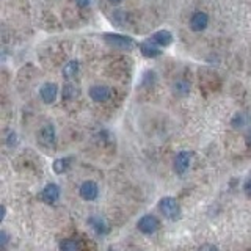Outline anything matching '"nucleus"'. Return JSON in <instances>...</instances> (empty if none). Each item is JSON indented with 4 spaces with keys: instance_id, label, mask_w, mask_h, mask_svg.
<instances>
[{
    "instance_id": "1",
    "label": "nucleus",
    "mask_w": 251,
    "mask_h": 251,
    "mask_svg": "<svg viewBox=\"0 0 251 251\" xmlns=\"http://www.w3.org/2000/svg\"><path fill=\"white\" fill-rule=\"evenodd\" d=\"M159 209L162 214L170 218V220H177L180 217V207H179V202L171 198V196H167V198H162L159 202Z\"/></svg>"
},
{
    "instance_id": "2",
    "label": "nucleus",
    "mask_w": 251,
    "mask_h": 251,
    "mask_svg": "<svg viewBox=\"0 0 251 251\" xmlns=\"http://www.w3.org/2000/svg\"><path fill=\"white\" fill-rule=\"evenodd\" d=\"M104 39L110 46H113L116 49H121V50H130L133 47V39L130 36H124L118 33H105Z\"/></svg>"
},
{
    "instance_id": "3",
    "label": "nucleus",
    "mask_w": 251,
    "mask_h": 251,
    "mask_svg": "<svg viewBox=\"0 0 251 251\" xmlns=\"http://www.w3.org/2000/svg\"><path fill=\"white\" fill-rule=\"evenodd\" d=\"M137 226L143 234H152L159 229V220H157L154 215H145L138 220Z\"/></svg>"
},
{
    "instance_id": "4",
    "label": "nucleus",
    "mask_w": 251,
    "mask_h": 251,
    "mask_svg": "<svg viewBox=\"0 0 251 251\" xmlns=\"http://www.w3.org/2000/svg\"><path fill=\"white\" fill-rule=\"evenodd\" d=\"M38 141H39V145H43L46 148H52L55 145V129L52 124H47L39 130Z\"/></svg>"
},
{
    "instance_id": "5",
    "label": "nucleus",
    "mask_w": 251,
    "mask_h": 251,
    "mask_svg": "<svg viewBox=\"0 0 251 251\" xmlns=\"http://www.w3.org/2000/svg\"><path fill=\"white\" fill-rule=\"evenodd\" d=\"M57 94H58V86L50 82L44 83L41 86V90H39V96H41V99L46 104H52V102L57 99Z\"/></svg>"
},
{
    "instance_id": "6",
    "label": "nucleus",
    "mask_w": 251,
    "mask_h": 251,
    "mask_svg": "<svg viewBox=\"0 0 251 251\" xmlns=\"http://www.w3.org/2000/svg\"><path fill=\"white\" fill-rule=\"evenodd\" d=\"M80 196L85 200V201H93L98 198V193H99V188L96 185V182H93V180H86L80 185Z\"/></svg>"
},
{
    "instance_id": "7",
    "label": "nucleus",
    "mask_w": 251,
    "mask_h": 251,
    "mask_svg": "<svg viewBox=\"0 0 251 251\" xmlns=\"http://www.w3.org/2000/svg\"><path fill=\"white\" fill-rule=\"evenodd\" d=\"M110 94H112V91H110L108 86L104 85H94L90 90V98L94 102H105L110 99Z\"/></svg>"
},
{
    "instance_id": "8",
    "label": "nucleus",
    "mask_w": 251,
    "mask_h": 251,
    "mask_svg": "<svg viewBox=\"0 0 251 251\" xmlns=\"http://www.w3.org/2000/svg\"><path fill=\"white\" fill-rule=\"evenodd\" d=\"M209 24V16L204 11H196L193 13L192 19H190V28L193 31H202L204 28L207 27Z\"/></svg>"
},
{
    "instance_id": "9",
    "label": "nucleus",
    "mask_w": 251,
    "mask_h": 251,
    "mask_svg": "<svg viewBox=\"0 0 251 251\" xmlns=\"http://www.w3.org/2000/svg\"><path fill=\"white\" fill-rule=\"evenodd\" d=\"M190 159H192V155H190V152H187V151H182V152H179L176 155L175 171L177 173V175H184V173L188 170V167H190Z\"/></svg>"
},
{
    "instance_id": "10",
    "label": "nucleus",
    "mask_w": 251,
    "mask_h": 251,
    "mask_svg": "<svg viewBox=\"0 0 251 251\" xmlns=\"http://www.w3.org/2000/svg\"><path fill=\"white\" fill-rule=\"evenodd\" d=\"M60 198V188L58 185L55 184H49L44 187V190L41 192V200L46 202V204H53L57 202Z\"/></svg>"
},
{
    "instance_id": "11",
    "label": "nucleus",
    "mask_w": 251,
    "mask_h": 251,
    "mask_svg": "<svg viewBox=\"0 0 251 251\" xmlns=\"http://www.w3.org/2000/svg\"><path fill=\"white\" fill-rule=\"evenodd\" d=\"M138 47H140L141 53H143L145 57H148V58H155V57H159V55L162 53L160 47L157 46L155 43H152L151 39H148V41L140 43Z\"/></svg>"
},
{
    "instance_id": "12",
    "label": "nucleus",
    "mask_w": 251,
    "mask_h": 251,
    "mask_svg": "<svg viewBox=\"0 0 251 251\" xmlns=\"http://www.w3.org/2000/svg\"><path fill=\"white\" fill-rule=\"evenodd\" d=\"M151 41L155 43L159 47H167L173 41V35L170 33L168 30H159L151 36Z\"/></svg>"
},
{
    "instance_id": "13",
    "label": "nucleus",
    "mask_w": 251,
    "mask_h": 251,
    "mask_svg": "<svg viewBox=\"0 0 251 251\" xmlns=\"http://www.w3.org/2000/svg\"><path fill=\"white\" fill-rule=\"evenodd\" d=\"M71 162H73V159H69V157L57 159V160L53 162V171L57 173V175H63V173L68 171V168L71 167Z\"/></svg>"
},
{
    "instance_id": "14",
    "label": "nucleus",
    "mask_w": 251,
    "mask_h": 251,
    "mask_svg": "<svg viewBox=\"0 0 251 251\" xmlns=\"http://www.w3.org/2000/svg\"><path fill=\"white\" fill-rule=\"evenodd\" d=\"M77 73H78V61H75V60L66 63V65L63 66V77L74 78L77 75Z\"/></svg>"
},
{
    "instance_id": "15",
    "label": "nucleus",
    "mask_w": 251,
    "mask_h": 251,
    "mask_svg": "<svg viewBox=\"0 0 251 251\" xmlns=\"http://www.w3.org/2000/svg\"><path fill=\"white\" fill-rule=\"evenodd\" d=\"M78 94V90H77V86L73 85V83H66L65 86H63V93H61V96L65 100H71V99H74L75 96Z\"/></svg>"
},
{
    "instance_id": "16",
    "label": "nucleus",
    "mask_w": 251,
    "mask_h": 251,
    "mask_svg": "<svg viewBox=\"0 0 251 251\" xmlns=\"http://www.w3.org/2000/svg\"><path fill=\"white\" fill-rule=\"evenodd\" d=\"M173 91H175V94H177V96H187L188 91H190V85L185 80H177L173 85Z\"/></svg>"
},
{
    "instance_id": "17",
    "label": "nucleus",
    "mask_w": 251,
    "mask_h": 251,
    "mask_svg": "<svg viewBox=\"0 0 251 251\" xmlns=\"http://www.w3.org/2000/svg\"><path fill=\"white\" fill-rule=\"evenodd\" d=\"M232 127L235 129H242V127H245V124H247V116L243 115V113H237L234 118H232Z\"/></svg>"
},
{
    "instance_id": "18",
    "label": "nucleus",
    "mask_w": 251,
    "mask_h": 251,
    "mask_svg": "<svg viewBox=\"0 0 251 251\" xmlns=\"http://www.w3.org/2000/svg\"><path fill=\"white\" fill-rule=\"evenodd\" d=\"M60 250L61 251H78V245L75 240H63Z\"/></svg>"
},
{
    "instance_id": "19",
    "label": "nucleus",
    "mask_w": 251,
    "mask_h": 251,
    "mask_svg": "<svg viewBox=\"0 0 251 251\" xmlns=\"http://www.w3.org/2000/svg\"><path fill=\"white\" fill-rule=\"evenodd\" d=\"M90 223L94 226V229H96V232H105V225H104V220H100L99 217H93L90 220Z\"/></svg>"
},
{
    "instance_id": "20",
    "label": "nucleus",
    "mask_w": 251,
    "mask_h": 251,
    "mask_svg": "<svg viewBox=\"0 0 251 251\" xmlns=\"http://www.w3.org/2000/svg\"><path fill=\"white\" fill-rule=\"evenodd\" d=\"M75 3L80 8H85V6H88L91 3V0H75Z\"/></svg>"
},
{
    "instance_id": "21",
    "label": "nucleus",
    "mask_w": 251,
    "mask_h": 251,
    "mask_svg": "<svg viewBox=\"0 0 251 251\" xmlns=\"http://www.w3.org/2000/svg\"><path fill=\"white\" fill-rule=\"evenodd\" d=\"M0 237H2V248H5L6 243H8V235H6V232L5 231L0 232Z\"/></svg>"
},
{
    "instance_id": "22",
    "label": "nucleus",
    "mask_w": 251,
    "mask_h": 251,
    "mask_svg": "<svg viewBox=\"0 0 251 251\" xmlns=\"http://www.w3.org/2000/svg\"><path fill=\"white\" fill-rule=\"evenodd\" d=\"M201 251H218V250H217V247H214V245H204V247L201 248Z\"/></svg>"
},
{
    "instance_id": "23",
    "label": "nucleus",
    "mask_w": 251,
    "mask_h": 251,
    "mask_svg": "<svg viewBox=\"0 0 251 251\" xmlns=\"http://www.w3.org/2000/svg\"><path fill=\"white\" fill-rule=\"evenodd\" d=\"M243 188H245V192H247L248 195H251V179L247 180V182H245V187H243Z\"/></svg>"
},
{
    "instance_id": "24",
    "label": "nucleus",
    "mask_w": 251,
    "mask_h": 251,
    "mask_svg": "<svg viewBox=\"0 0 251 251\" xmlns=\"http://www.w3.org/2000/svg\"><path fill=\"white\" fill-rule=\"evenodd\" d=\"M247 140H248V143L251 145V132L248 133V137H247Z\"/></svg>"
},
{
    "instance_id": "25",
    "label": "nucleus",
    "mask_w": 251,
    "mask_h": 251,
    "mask_svg": "<svg viewBox=\"0 0 251 251\" xmlns=\"http://www.w3.org/2000/svg\"><path fill=\"white\" fill-rule=\"evenodd\" d=\"M112 3H120V2H123V0H110Z\"/></svg>"
}]
</instances>
